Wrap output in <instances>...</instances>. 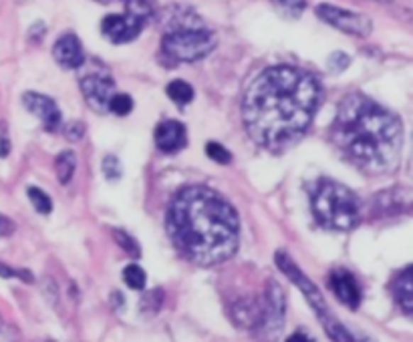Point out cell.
<instances>
[{
  "mask_svg": "<svg viewBox=\"0 0 413 342\" xmlns=\"http://www.w3.org/2000/svg\"><path fill=\"white\" fill-rule=\"evenodd\" d=\"M325 91L313 75L278 65L258 75L242 103L244 127L270 153H285L309 131Z\"/></svg>",
  "mask_w": 413,
  "mask_h": 342,
  "instance_id": "1",
  "label": "cell"
},
{
  "mask_svg": "<svg viewBox=\"0 0 413 342\" xmlns=\"http://www.w3.org/2000/svg\"><path fill=\"white\" fill-rule=\"evenodd\" d=\"M165 228L175 250L196 266H216L238 252V211L206 185L184 187L175 194Z\"/></svg>",
  "mask_w": 413,
  "mask_h": 342,
  "instance_id": "2",
  "label": "cell"
},
{
  "mask_svg": "<svg viewBox=\"0 0 413 342\" xmlns=\"http://www.w3.org/2000/svg\"><path fill=\"white\" fill-rule=\"evenodd\" d=\"M333 143L351 165L367 175L391 173L401 161L403 123L395 113L357 91L338 105Z\"/></svg>",
  "mask_w": 413,
  "mask_h": 342,
  "instance_id": "3",
  "label": "cell"
},
{
  "mask_svg": "<svg viewBox=\"0 0 413 342\" xmlns=\"http://www.w3.org/2000/svg\"><path fill=\"white\" fill-rule=\"evenodd\" d=\"M163 26L162 53L172 61H200L216 49L214 33L192 9L174 6L165 11Z\"/></svg>",
  "mask_w": 413,
  "mask_h": 342,
  "instance_id": "4",
  "label": "cell"
},
{
  "mask_svg": "<svg viewBox=\"0 0 413 342\" xmlns=\"http://www.w3.org/2000/svg\"><path fill=\"white\" fill-rule=\"evenodd\" d=\"M311 208L316 224L333 232H349L361 221L359 197L333 180H323L316 185Z\"/></svg>",
  "mask_w": 413,
  "mask_h": 342,
  "instance_id": "5",
  "label": "cell"
},
{
  "mask_svg": "<svg viewBox=\"0 0 413 342\" xmlns=\"http://www.w3.org/2000/svg\"><path fill=\"white\" fill-rule=\"evenodd\" d=\"M275 260H276V266L282 270L288 278L297 284V288H299V290L304 292L307 300H309V304H311V308L316 312V316L321 318V322H323V326H325V330L329 332V336H331V338H335V341H353V336L347 332V329L338 322L337 318L331 316V312H329V308H326V304H325L323 294L319 292V288H316L313 282L309 280V278L302 274L301 268L292 262V258L288 256L287 252H276Z\"/></svg>",
  "mask_w": 413,
  "mask_h": 342,
  "instance_id": "6",
  "label": "cell"
},
{
  "mask_svg": "<svg viewBox=\"0 0 413 342\" xmlns=\"http://www.w3.org/2000/svg\"><path fill=\"white\" fill-rule=\"evenodd\" d=\"M79 85L91 109H95L97 113L109 111V101L117 93V85L105 65L93 61V65H89L79 77Z\"/></svg>",
  "mask_w": 413,
  "mask_h": 342,
  "instance_id": "7",
  "label": "cell"
},
{
  "mask_svg": "<svg viewBox=\"0 0 413 342\" xmlns=\"http://www.w3.org/2000/svg\"><path fill=\"white\" fill-rule=\"evenodd\" d=\"M316 16L326 23V25L335 26L341 33H347V35H353V37H369L371 31H373V23L367 14L361 13H353V11H347V9H341V6H335V4H319L314 9Z\"/></svg>",
  "mask_w": 413,
  "mask_h": 342,
  "instance_id": "8",
  "label": "cell"
},
{
  "mask_svg": "<svg viewBox=\"0 0 413 342\" xmlns=\"http://www.w3.org/2000/svg\"><path fill=\"white\" fill-rule=\"evenodd\" d=\"M285 316H287L285 292L278 282L268 280L263 294V318L256 332L263 336H276L285 326Z\"/></svg>",
  "mask_w": 413,
  "mask_h": 342,
  "instance_id": "9",
  "label": "cell"
},
{
  "mask_svg": "<svg viewBox=\"0 0 413 342\" xmlns=\"http://www.w3.org/2000/svg\"><path fill=\"white\" fill-rule=\"evenodd\" d=\"M150 16L138 13L133 9H127L126 14H107L101 23L103 37L109 38L113 45H126L141 35Z\"/></svg>",
  "mask_w": 413,
  "mask_h": 342,
  "instance_id": "10",
  "label": "cell"
},
{
  "mask_svg": "<svg viewBox=\"0 0 413 342\" xmlns=\"http://www.w3.org/2000/svg\"><path fill=\"white\" fill-rule=\"evenodd\" d=\"M23 103H25L26 111L37 115L47 131L61 129L63 115H61V109L57 107V103L53 99L47 97V95H40L37 91H28V93L23 95Z\"/></svg>",
  "mask_w": 413,
  "mask_h": 342,
  "instance_id": "11",
  "label": "cell"
},
{
  "mask_svg": "<svg viewBox=\"0 0 413 342\" xmlns=\"http://www.w3.org/2000/svg\"><path fill=\"white\" fill-rule=\"evenodd\" d=\"M329 286L333 294L338 298L341 304L351 310H357L361 304V286L357 278L345 268H335L329 274Z\"/></svg>",
  "mask_w": 413,
  "mask_h": 342,
  "instance_id": "12",
  "label": "cell"
},
{
  "mask_svg": "<svg viewBox=\"0 0 413 342\" xmlns=\"http://www.w3.org/2000/svg\"><path fill=\"white\" fill-rule=\"evenodd\" d=\"M53 59L57 65H61L63 69H81L85 65V49L81 45V40L73 33H67L63 37L57 38L55 47H53Z\"/></svg>",
  "mask_w": 413,
  "mask_h": 342,
  "instance_id": "13",
  "label": "cell"
},
{
  "mask_svg": "<svg viewBox=\"0 0 413 342\" xmlns=\"http://www.w3.org/2000/svg\"><path fill=\"white\" fill-rule=\"evenodd\" d=\"M153 139H155V145H158V149L162 153H170L172 155V153H177V151H182L186 147L188 133H186L184 123L167 119V121H162L155 127Z\"/></svg>",
  "mask_w": 413,
  "mask_h": 342,
  "instance_id": "14",
  "label": "cell"
},
{
  "mask_svg": "<svg viewBox=\"0 0 413 342\" xmlns=\"http://www.w3.org/2000/svg\"><path fill=\"white\" fill-rule=\"evenodd\" d=\"M407 208H409V192L405 187H395V189H389V192H381L371 202L373 218L395 216V214H401L403 209Z\"/></svg>",
  "mask_w": 413,
  "mask_h": 342,
  "instance_id": "15",
  "label": "cell"
},
{
  "mask_svg": "<svg viewBox=\"0 0 413 342\" xmlns=\"http://www.w3.org/2000/svg\"><path fill=\"white\" fill-rule=\"evenodd\" d=\"M230 314H232V320L238 324L240 329L246 330H258L260 326V318H263V300L258 298H240L236 300L232 308H230Z\"/></svg>",
  "mask_w": 413,
  "mask_h": 342,
  "instance_id": "16",
  "label": "cell"
},
{
  "mask_svg": "<svg viewBox=\"0 0 413 342\" xmlns=\"http://www.w3.org/2000/svg\"><path fill=\"white\" fill-rule=\"evenodd\" d=\"M393 296L397 300V304L403 308V312L407 316H412L413 312V270L412 266H405V270L397 276V280L393 282Z\"/></svg>",
  "mask_w": 413,
  "mask_h": 342,
  "instance_id": "17",
  "label": "cell"
},
{
  "mask_svg": "<svg viewBox=\"0 0 413 342\" xmlns=\"http://www.w3.org/2000/svg\"><path fill=\"white\" fill-rule=\"evenodd\" d=\"M55 170H57V180L63 185H67L71 182L73 173L77 170V158L73 151H63L57 155V161H55Z\"/></svg>",
  "mask_w": 413,
  "mask_h": 342,
  "instance_id": "18",
  "label": "cell"
},
{
  "mask_svg": "<svg viewBox=\"0 0 413 342\" xmlns=\"http://www.w3.org/2000/svg\"><path fill=\"white\" fill-rule=\"evenodd\" d=\"M165 93H167V97L172 99L174 103H177L180 107H184V105H188L194 101V87L186 83V81H172L167 89H165Z\"/></svg>",
  "mask_w": 413,
  "mask_h": 342,
  "instance_id": "19",
  "label": "cell"
},
{
  "mask_svg": "<svg viewBox=\"0 0 413 342\" xmlns=\"http://www.w3.org/2000/svg\"><path fill=\"white\" fill-rule=\"evenodd\" d=\"M121 278H123V282H126L131 290H143L145 284H148V274H145V270L141 268V266H138V264H129V266H126L123 272H121Z\"/></svg>",
  "mask_w": 413,
  "mask_h": 342,
  "instance_id": "20",
  "label": "cell"
},
{
  "mask_svg": "<svg viewBox=\"0 0 413 342\" xmlns=\"http://www.w3.org/2000/svg\"><path fill=\"white\" fill-rule=\"evenodd\" d=\"M113 233V240L119 244L121 250H126L127 254L131 258H139L141 256V248H139L138 240L133 238V236H129L126 230H121V228H111Z\"/></svg>",
  "mask_w": 413,
  "mask_h": 342,
  "instance_id": "21",
  "label": "cell"
},
{
  "mask_svg": "<svg viewBox=\"0 0 413 342\" xmlns=\"http://www.w3.org/2000/svg\"><path fill=\"white\" fill-rule=\"evenodd\" d=\"M26 196L31 199V204L35 206L38 214H43V216H47L53 211V199H50L49 194H45L43 189H38L35 185H31L28 189H26Z\"/></svg>",
  "mask_w": 413,
  "mask_h": 342,
  "instance_id": "22",
  "label": "cell"
},
{
  "mask_svg": "<svg viewBox=\"0 0 413 342\" xmlns=\"http://www.w3.org/2000/svg\"><path fill=\"white\" fill-rule=\"evenodd\" d=\"M109 111L119 115V117H126L133 111V99L126 95V93H115L109 101Z\"/></svg>",
  "mask_w": 413,
  "mask_h": 342,
  "instance_id": "23",
  "label": "cell"
},
{
  "mask_svg": "<svg viewBox=\"0 0 413 342\" xmlns=\"http://www.w3.org/2000/svg\"><path fill=\"white\" fill-rule=\"evenodd\" d=\"M275 6L280 11V14L297 18L307 9V0H275Z\"/></svg>",
  "mask_w": 413,
  "mask_h": 342,
  "instance_id": "24",
  "label": "cell"
},
{
  "mask_svg": "<svg viewBox=\"0 0 413 342\" xmlns=\"http://www.w3.org/2000/svg\"><path fill=\"white\" fill-rule=\"evenodd\" d=\"M206 153H208V158L212 159V161L222 163V165H228V163L232 161V153H230L224 145L216 143V141H210V143L206 145Z\"/></svg>",
  "mask_w": 413,
  "mask_h": 342,
  "instance_id": "25",
  "label": "cell"
},
{
  "mask_svg": "<svg viewBox=\"0 0 413 342\" xmlns=\"http://www.w3.org/2000/svg\"><path fill=\"white\" fill-rule=\"evenodd\" d=\"M103 173L109 182H115L121 177V161L115 158V155H107L103 159Z\"/></svg>",
  "mask_w": 413,
  "mask_h": 342,
  "instance_id": "26",
  "label": "cell"
},
{
  "mask_svg": "<svg viewBox=\"0 0 413 342\" xmlns=\"http://www.w3.org/2000/svg\"><path fill=\"white\" fill-rule=\"evenodd\" d=\"M351 65L349 55H345V53H333L331 57H329V62H326V67H329V71H333V73H343L347 67Z\"/></svg>",
  "mask_w": 413,
  "mask_h": 342,
  "instance_id": "27",
  "label": "cell"
},
{
  "mask_svg": "<svg viewBox=\"0 0 413 342\" xmlns=\"http://www.w3.org/2000/svg\"><path fill=\"white\" fill-rule=\"evenodd\" d=\"M0 276H2V278H21V280L25 282L35 280V276H33L28 270L11 268V266H6V264H2V262H0Z\"/></svg>",
  "mask_w": 413,
  "mask_h": 342,
  "instance_id": "28",
  "label": "cell"
},
{
  "mask_svg": "<svg viewBox=\"0 0 413 342\" xmlns=\"http://www.w3.org/2000/svg\"><path fill=\"white\" fill-rule=\"evenodd\" d=\"M65 135H67V139H71V141H79L83 135H85V123L83 121H71L65 125Z\"/></svg>",
  "mask_w": 413,
  "mask_h": 342,
  "instance_id": "29",
  "label": "cell"
},
{
  "mask_svg": "<svg viewBox=\"0 0 413 342\" xmlns=\"http://www.w3.org/2000/svg\"><path fill=\"white\" fill-rule=\"evenodd\" d=\"M16 230L14 221L6 216L0 214V238H6V236H13V232Z\"/></svg>",
  "mask_w": 413,
  "mask_h": 342,
  "instance_id": "30",
  "label": "cell"
},
{
  "mask_svg": "<svg viewBox=\"0 0 413 342\" xmlns=\"http://www.w3.org/2000/svg\"><path fill=\"white\" fill-rule=\"evenodd\" d=\"M311 341V336H309V334H301V330H299V332H297V334H292V336H290V338H288V341Z\"/></svg>",
  "mask_w": 413,
  "mask_h": 342,
  "instance_id": "31",
  "label": "cell"
}]
</instances>
